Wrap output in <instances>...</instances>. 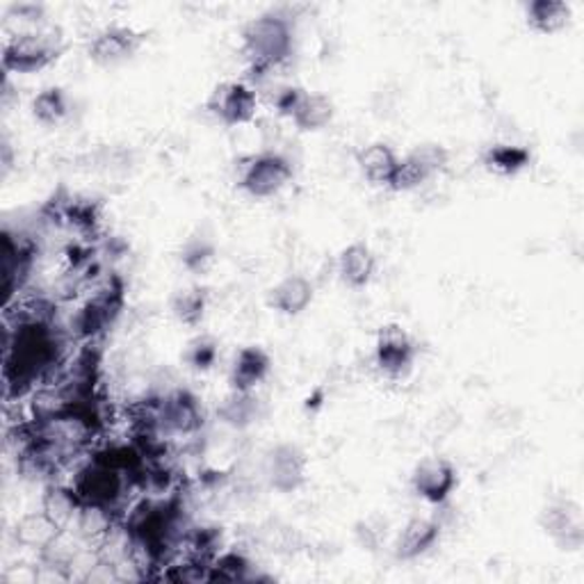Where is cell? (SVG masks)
<instances>
[{"label":"cell","mask_w":584,"mask_h":584,"mask_svg":"<svg viewBox=\"0 0 584 584\" xmlns=\"http://www.w3.org/2000/svg\"><path fill=\"white\" fill-rule=\"evenodd\" d=\"M60 527L55 525L44 512H31L16 520L14 539L19 546L27 550L44 552L55 539L60 537Z\"/></svg>","instance_id":"22"},{"label":"cell","mask_w":584,"mask_h":584,"mask_svg":"<svg viewBox=\"0 0 584 584\" xmlns=\"http://www.w3.org/2000/svg\"><path fill=\"white\" fill-rule=\"evenodd\" d=\"M33 117L44 126H58L69 117V96L62 88H44L33 99Z\"/></svg>","instance_id":"27"},{"label":"cell","mask_w":584,"mask_h":584,"mask_svg":"<svg viewBox=\"0 0 584 584\" xmlns=\"http://www.w3.org/2000/svg\"><path fill=\"white\" fill-rule=\"evenodd\" d=\"M215 259H217L215 244L210 240H202V238L187 240L183 247V252H181V263L192 274L208 272L213 267Z\"/></svg>","instance_id":"28"},{"label":"cell","mask_w":584,"mask_h":584,"mask_svg":"<svg viewBox=\"0 0 584 584\" xmlns=\"http://www.w3.org/2000/svg\"><path fill=\"white\" fill-rule=\"evenodd\" d=\"M172 316L185 327H199L208 311V293L202 286H187L172 295Z\"/></svg>","instance_id":"25"},{"label":"cell","mask_w":584,"mask_h":584,"mask_svg":"<svg viewBox=\"0 0 584 584\" xmlns=\"http://www.w3.org/2000/svg\"><path fill=\"white\" fill-rule=\"evenodd\" d=\"M65 360L62 331L53 324L44 301H31L21 313L5 316L3 383L5 400H19L50 381Z\"/></svg>","instance_id":"1"},{"label":"cell","mask_w":584,"mask_h":584,"mask_svg":"<svg viewBox=\"0 0 584 584\" xmlns=\"http://www.w3.org/2000/svg\"><path fill=\"white\" fill-rule=\"evenodd\" d=\"M571 5L564 0H533L525 5V21L533 27L535 33L541 35H554L571 21Z\"/></svg>","instance_id":"23"},{"label":"cell","mask_w":584,"mask_h":584,"mask_svg":"<svg viewBox=\"0 0 584 584\" xmlns=\"http://www.w3.org/2000/svg\"><path fill=\"white\" fill-rule=\"evenodd\" d=\"M208 113L227 126H242L256 117L259 96L244 80H227L217 85L206 103Z\"/></svg>","instance_id":"10"},{"label":"cell","mask_w":584,"mask_h":584,"mask_svg":"<svg viewBox=\"0 0 584 584\" xmlns=\"http://www.w3.org/2000/svg\"><path fill=\"white\" fill-rule=\"evenodd\" d=\"M140 46H142V35L135 33L133 27L107 25L90 39L88 55L92 62L101 67H117L130 60L133 55L140 50Z\"/></svg>","instance_id":"13"},{"label":"cell","mask_w":584,"mask_h":584,"mask_svg":"<svg viewBox=\"0 0 584 584\" xmlns=\"http://www.w3.org/2000/svg\"><path fill=\"white\" fill-rule=\"evenodd\" d=\"M450 164V151L440 145H421L400 158L398 174L391 183L393 192H409L425 185Z\"/></svg>","instance_id":"11"},{"label":"cell","mask_w":584,"mask_h":584,"mask_svg":"<svg viewBox=\"0 0 584 584\" xmlns=\"http://www.w3.org/2000/svg\"><path fill=\"white\" fill-rule=\"evenodd\" d=\"M206 423V413L199 402L187 388H174L156 400V427L158 432L172 436H194L202 432Z\"/></svg>","instance_id":"6"},{"label":"cell","mask_w":584,"mask_h":584,"mask_svg":"<svg viewBox=\"0 0 584 584\" xmlns=\"http://www.w3.org/2000/svg\"><path fill=\"white\" fill-rule=\"evenodd\" d=\"M124 309V284L113 276L71 318V333L80 341H94L115 324Z\"/></svg>","instance_id":"4"},{"label":"cell","mask_w":584,"mask_h":584,"mask_svg":"<svg viewBox=\"0 0 584 584\" xmlns=\"http://www.w3.org/2000/svg\"><path fill=\"white\" fill-rule=\"evenodd\" d=\"M541 530L564 552H577L584 546V514L582 505L571 497L548 503L539 514Z\"/></svg>","instance_id":"8"},{"label":"cell","mask_w":584,"mask_h":584,"mask_svg":"<svg viewBox=\"0 0 584 584\" xmlns=\"http://www.w3.org/2000/svg\"><path fill=\"white\" fill-rule=\"evenodd\" d=\"M62 53V31L42 25L37 31L14 33L3 46V69L8 73H35L46 69Z\"/></svg>","instance_id":"3"},{"label":"cell","mask_w":584,"mask_h":584,"mask_svg":"<svg viewBox=\"0 0 584 584\" xmlns=\"http://www.w3.org/2000/svg\"><path fill=\"white\" fill-rule=\"evenodd\" d=\"M419 347L400 324H386L375 341V366L388 379H402L413 370Z\"/></svg>","instance_id":"9"},{"label":"cell","mask_w":584,"mask_h":584,"mask_svg":"<svg viewBox=\"0 0 584 584\" xmlns=\"http://www.w3.org/2000/svg\"><path fill=\"white\" fill-rule=\"evenodd\" d=\"M386 518L381 516H368L358 520L354 527V535L358 546L364 550H377L386 541Z\"/></svg>","instance_id":"30"},{"label":"cell","mask_w":584,"mask_h":584,"mask_svg":"<svg viewBox=\"0 0 584 584\" xmlns=\"http://www.w3.org/2000/svg\"><path fill=\"white\" fill-rule=\"evenodd\" d=\"M256 580L254 566L252 562L247 560V554L238 552V550H227V552H219L217 558L210 562V575L208 582H252Z\"/></svg>","instance_id":"26"},{"label":"cell","mask_w":584,"mask_h":584,"mask_svg":"<svg viewBox=\"0 0 584 584\" xmlns=\"http://www.w3.org/2000/svg\"><path fill=\"white\" fill-rule=\"evenodd\" d=\"M339 279L354 290L370 286L377 272V256L366 242H352L339 254L336 261Z\"/></svg>","instance_id":"16"},{"label":"cell","mask_w":584,"mask_h":584,"mask_svg":"<svg viewBox=\"0 0 584 584\" xmlns=\"http://www.w3.org/2000/svg\"><path fill=\"white\" fill-rule=\"evenodd\" d=\"M263 413V404L256 396V391H233L219 402L217 406V419L233 427V430H249L259 423Z\"/></svg>","instance_id":"19"},{"label":"cell","mask_w":584,"mask_h":584,"mask_svg":"<svg viewBox=\"0 0 584 584\" xmlns=\"http://www.w3.org/2000/svg\"><path fill=\"white\" fill-rule=\"evenodd\" d=\"M270 370H272L270 354L259 345H247L233 358L229 383L233 391H247V393L256 391V388L267 379Z\"/></svg>","instance_id":"17"},{"label":"cell","mask_w":584,"mask_h":584,"mask_svg":"<svg viewBox=\"0 0 584 584\" xmlns=\"http://www.w3.org/2000/svg\"><path fill=\"white\" fill-rule=\"evenodd\" d=\"M295 170L293 162L282 153H259L247 160L240 174V190H244L254 199H270L276 197L288 183L293 181Z\"/></svg>","instance_id":"5"},{"label":"cell","mask_w":584,"mask_h":584,"mask_svg":"<svg viewBox=\"0 0 584 584\" xmlns=\"http://www.w3.org/2000/svg\"><path fill=\"white\" fill-rule=\"evenodd\" d=\"M533 162V153L518 145H493L484 153V167L497 176H516L527 170Z\"/></svg>","instance_id":"24"},{"label":"cell","mask_w":584,"mask_h":584,"mask_svg":"<svg viewBox=\"0 0 584 584\" xmlns=\"http://www.w3.org/2000/svg\"><path fill=\"white\" fill-rule=\"evenodd\" d=\"M356 164L368 183H373L375 187L391 190V183L400 167V156L391 145L373 142L356 153Z\"/></svg>","instance_id":"18"},{"label":"cell","mask_w":584,"mask_h":584,"mask_svg":"<svg viewBox=\"0 0 584 584\" xmlns=\"http://www.w3.org/2000/svg\"><path fill=\"white\" fill-rule=\"evenodd\" d=\"M301 94H304V90H299V88H284L282 92H276V96H274L276 113L284 115V117H290L297 101L301 99Z\"/></svg>","instance_id":"32"},{"label":"cell","mask_w":584,"mask_h":584,"mask_svg":"<svg viewBox=\"0 0 584 584\" xmlns=\"http://www.w3.org/2000/svg\"><path fill=\"white\" fill-rule=\"evenodd\" d=\"M457 484V468L445 457H425L411 472V486L415 495H421L436 507L448 503Z\"/></svg>","instance_id":"12"},{"label":"cell","mask_w":584,"mask_h":584,"mask_svg":"<svg viewBox=\"0 0 584 584\" xmlns=\"http://www.w3.org/2000/svg\"><path fill=\"white\" fill-rule=\"evenodd\" d=\"M443 527L436 518L415 516L406 520V525L400 530V535L393 541V554L400 562H413L427 554L438 541H440Z\"/></svg>","instance_id":"14"},{"label":"cell","mask_w":584,"mask_h":584,"mask_svg":"<svg viewBox=\"0 0 584 584\" xmlns=\"http://www.w3.org/2000/svg\"><path fill=\"white\" fill-rule=\"evenodd\" d=\"M313 299H316V286L301 274L284 276V279L272 286L267 293L270 309L288 318L301 316L313 304Z\"/></svg>","instance_id":"15"},{"label":"cell","mask_w":584,"mask_h":584,"mask_svg":"<svg viewBox=\"0 0 584 584\" xmlns=\"http://www.w3.org/2000/svg\"><path fill=\"white\" fill-rule=\"evenodd\" d=\"M46 12H44V5H37V3H14L10 5V10L5 12V21L12 25H23L21 33H27V31H37V27L46 25Z\"/></svg>","instance_id":"31"},{"label":"cell","mask_w":584,"mask_h":584,"mask_svg":"<svg viewBox=\"0 0 584 584\" xmlns=\"http://www.w3.org/2000/svg\"><path fill=\"white\" fill-rule=\"evenodd\" d=\"M217 356H219V345H217V341L210 339V336H199V339H194V341L190 343L187 354H185L187 364H190L194 370H199V373L210 370V368L217 364Z\"/></svg>","instance_id":"29"},{"label":"cell","mask_w":584,"mask_h":584,"mask_svg":"<svg viewBox=\"0 0 584 584\" xmlns=\"http://www.w3.org/2000/svg\"><path fill=\"white\" fill-rule=\"evenodd\" d=\"M333 115H336V105H333L327 94L304 92L293 110L290 119L301 133H318L333 122Z\"/></svg>","instance_id":"20"},{"label":"cell","mask_w":584,"mask_h":584,"mask_svg":"<svg viewBox=\"0 0 584 584\" xmlns=\"http://www.w3.org/2000/svg\"><path fill=\"white\" fill-rule=\"evenodd\" d=\"M82 500L76 493L71 484H48L44 495H42V512L60 527L67 530L69 525H73L80 516Z\"/></svg>","instance_id":"21"},{"label":"cell","mask_w":584,"mask_h":584,"mask_svg":"<svg viewBox=\"0 0 584 584\" xmlns=\"http://www.w3.org/2000/svg\"><path fill=\"white\" fill-rule=\"evenodd\" d=\"M12 167V147L8 145V140H3V174L10 172Z\"/></svg>","instance_id":"33"},{"label":"cell","mask_w":584,"mask_h":584,"mask_svg":"<svg viewBox=\"0 0 584 584\" xmlns=\"http://www.w3.org/2000/svg\"><path fill=\"white\" fill-rule=\"evenodd\" d=\"M242 46L249 60V76L263 78L293 58L295 27L288 16L276 12L261 14L244 25Z\"/></svg>","instance_id":"2"},{"label":"cell","mask_w":584,"mask_h":584,"mask_svg":"<svg viewBox=\"0 0 584 584\" xmlns=\"http://www.w3.org/2000/svg\"><path fill=\"white\" fill-rule=\"evenodd\" d=\"M263 476L270 489L279 493H295L309 478V457L297 443H276L265 453Z\"/></svg>","instance_id":"7"}]
</instances>
